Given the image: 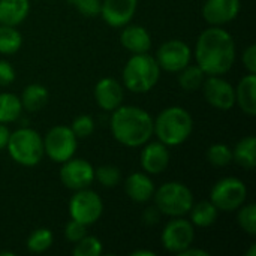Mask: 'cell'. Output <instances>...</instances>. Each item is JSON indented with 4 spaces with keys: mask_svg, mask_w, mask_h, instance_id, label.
Wrapping results in <instances>:
<instances>
[{
    "mask_svg": "<svg viewBox=\"0 0 256 256\" xmlns=\"http://www.w3.org/2000/svg\"><path fill=\"white\" fill-rule=\"evenodd\" d=\"M236 104L240 110L249 116H256V74L244 75L236 87Z\"/></svg>",
    "mask_w": 256,
    "mask_h": 256,
    "instance_id": "cell-20",
    "label": "cell"
},
{
    "mask_svg": "<svg viewBox=\"0 0 256 256\" xmlns=\"http://www.w3.org/2000/svg\"><path fill=\"white\" fill-rule=\"evenodd\" d=\"M9 135H10V130L8 129V126H6V124H3V123H0V150L6 148V144H8Z\"/></svg>",
    "mask_w": 256,
    "mask_h": 256,
    "instance_id": "cell-39",
    "label": "cell"
},
{
    "mask_svg": "<svg viewBox=\"0 0 256 256\" xmlns=\"http://www.w3.org/2000/svg\"><path fill=\"white\" fill-rule=\"evenodd\" d=\"M22 45V36L14 26L0 24V54L12 56L20 51Z\"/></svg>",
    "mask_w": 256,
    "mask_h": 256,
    "instance_id": "cell-26",
    "label": "cell"
},
{
    "mask_svg": "<svg viewBox=\"0 0 256 256\" xmlns=\"http://www.w3.org/2000/svg\"><path fill=\"white\" fill-rule=\"evenodd\" d=\"M154 190V183L147 172H132L124 180V192L136 204H146L153 200Z\"/></svg>",
    "mask_w": 256,
    "mask_h": 256,
    "instance_id": "cell-18",
    "label": "cell"
},
{
    "mask_svg": "<svg viewBox=\"0 0 256 256\" xmlns=\"http://www.w3.org/2000/svg\"><path fill=\"white\" fill-rule=\"evenodd\" d=\"M159 218H160V212L156 207H148L142 213V220H144L146 225H154V224H158Z\"/></svg>",
    "mask_w": 256,
    "mask_h": 256,
    "instance_id": "cell-38",
    "label": "cell"
},
{
    "mask_svg": "<svg viewBox=\"0 0 256 256\" xmlns=\"http://www.w3.org/2000/svg\"><path fill=\"white\" fill-rule=\"evenodd\" d=\"M68 2H69V3H70V4H72V6H74V4H75V3H76V0H68Z\"/></svg>",
    "mask_w": 256,
    "mask_h": 256,
    "instance_id": "cell-44",
    "label": "cell"
},
{
    "mask_svg": "<svg viewBox=\"0 0 256 256\" xmlns=\"http://www.w3.org/2000/svg\"><path fill=\"white\" fill-rule=\"evenodd\" d=\"M206 100L219 111H230L236 105V87L220 75H207L202 82Z\"/></svg>",
    "mask_w": 256,
    "mask_h": 256,
    "instance_id": "cell-13",
    "label": "cell"
},
{
    "mask_svg": "<svg viewBox=\"0 0 256 256\" xmlns=\"http://www.w3.org/2000/svg\"><path fill=\"white\" fill-rule=\"evenodd\" d=\"M132 256H156V254L148 249H140V250L132 252Z\"/></svg>",
    "mask_w": 256,
    "mask_h": 256,
    "instance_id": "cell-41",
    "label": "cell"
},
{
    "mask_svg": "<svg viewBox=\"0 0 256 256\" xmlns=\"http://www.w3.org/2000/svg\"><path fill=\"white\" fill-rule=\"evenodd\" d=\"M248 200V188L237 177H225L216 182L210 192V201L219 212H237Z\"/></svg>",
    "mask_w": 256,
    "mask_h": 256,
    "instance_id": "cell-8",
    "label": "cell"
},
{
    "mask_svg": "<svg viewBox=\"0 0 256 256\" xmlns=\"http://www.w3.org/2000/svg\"><path fill=\"white\" fill-rule=\"evenodd\" d=\"M6 150L10 159L21 166H36L44 158L42 136L32 128H20L10 132Z\"/></svg>",
    "mask_w": 256,
    "mask_h": 256,
    "instance_id": "cell-5",
    "label": "cell"
},
{
    "mask_svg": "<svg viewBox=\"0 0 256 256\" xmlns=\"http://www.w3.org/2000/svg\"><path fill=\"white\" fill-rule=\"evenodd\" d=\"M100 4H102L100 0H76L74 6L78 9L81 15L93 18L100 14Z\"/></svg>",
    "mask_w": 256,
    "mask_h": 256,
    "instance_id": "cell-35",
    "label": "cell"
},
{
    "mask_svg": "<svg viewBox=\"0 0 256 256\" xmlns=\"http://www.w3.org/2000/svg\"><path fill=\"white\" fill-rule=\"evenodd\" d=\"M207 160L216 168L228 166L232 162V148L224 142L212 144L207 150Z\"/></svg>",
    "mask_w": 256,
    "mask_h": 256,
    "instance_id": "cell-29",
    "label": "cell"
},
{
    "mask_svg": "<svg viewBox=\"0 0 256 256\" xmlns=\"http://www.w3.org/2000/svg\"><path fill=\"white\" fill-rule=\"evenodd\" d=\"M22 110L28 112H36L42 110L48 100H50V92L42 84H28L22 88V93L20 96Z\"/></svg>",
    "mask_w": 256,
    "mask_h": 256,
    "instance_id": "cell-22",
    "label": "cell"
},
{
    "mask_svg": "<svg viewBox=\"0 0 256 256\" xmlns=\"http://www.w3.org/2000/svg\"><path fill=\"white\" fill-rule=\"evenodd\" d=\"M240 9V0H206L202 16L210 26H225L238 16Z\"/></svg>",
    "mask_w": 256,
    "mask_h": 256,
    "instance_id": "cell-16",
    "label": "cell"
},
{
    "mask_svg": "<svg viewBox=\"0 0 256 256\" xmlns=\"http://www.w3.org/2000/svg\"><path fill=\"white\" fill-rule=\"evenodd\" d=\"M178 256H208V252L207 250H202V249H195V248L189 246L182 254H178Z\"/></svg>",
    "mask_w": 256,
    "mask_h": 256,
    "instance_id": "cell-40",
    "label": "cell"
},
{
    "mask_svg": "<svg viewBox=\"0 0 256 256\" xmlns=\"http://www.w3.org/2000/svg\"><path fill=\"white\" fill-rule=\"evenodd\" d=\"M236 42L222 26H210L196 39L195 60L206 75H225L236 63Z\"/></svg>",
    "mask_w": 256,
    "mask_h": 256,
    "instance_id": "cell-1",
    "label": "cell"
},
{
    "mask_svg": "<svg viewBox=\"0 0 256 256\" xmlns=\"http://www.w3.org/2000/svg\"><path fill=\"white\" fill-rule=\"evenodd\" d=\"M16 78L14 66L8 60H0V87L10 86Z\"/></svg>",
    "mask_w": 256,
    "mask_h": 256,
    "instance_id": "cell-36",
    "label": "cell"
},
{
    "mask_svg": "<svg viewBox=\"0 0 256 256\" xmlns=\"http://www.w3.org/2000/svg\"><path fill=\"white\" fill-rule=\"evenodd\" d=\"M22 112V105L20 96L3 92L0 93V123L9 124L20 118Z\"/></svg>",
    "mask_w": 256,
    "mask_h": 256,
    "instance_id": "cell-25",
    "label": "cell"
},
{
    "mask_svg": "<svg viewBox=\"0 0 256 256\" xmlns=\"http://www.w3.org/2000/svg\"><path fill=\"white\" fill-rule=\"evenodd\" d=\"M30 14V0H0V24L20 26Z\"/></svg>",
    "mask_w": 256,
    "mask_h": 256,
    "instance_id": "cell-21",
    "label": "cell"
},
{
    "mask_svg": "<svg viewBox=\"0 0 256 256\" xmlns=\"http://www.w3.org/2000/svg\"><path fill=\"white\" fill-rule=\"evenodd\" d=\"M110 129L117 142L124 147H142L153 136L152 116L135 105H120L112 111Z\"/></svg>",
    "mask_w": 256,
    "mask_h": 256,
    "instance_id": "cell-2",
    "label": "cell"
},
{
    "mask_svg": "<svg viewBox=\"0 0 256 256\" xmlns=\"http://www.w3.org/2000/svg\"><path fill=\"white\" fill-rule=\"evenodd\" d=\"M154 207L168 218H182L188 214L195 202L192 190L182 182H166L153 195Z\"/></svg>",
    "mask_w": 256,
    "mask_h": 256,
    "instance_id": "cell-6",
    "label": "cell"
},
{
    "mask_svg": "<svg viewBox=\"0 0 256 256\" xmlns=\"http://www.w3.org/2000/svg\"><path fill=\"white\" fill-rule=\"evenodd\" d=\"M0 256H14L12 252H0Z\"/></svg>",
    "mask_w": 256,
    "mask_h": 256,
    "instance_id": "cell-43",
    "label": "cell"
},
{
    "mask_svg": "<svg viewBox=\"0 0 256 256\" xmlns=\"http://www.w3.org/2000/svg\"><path fill=\"white\" fill-rule=\"evenodd\" d=\"M232 160L244 170H254L256 166V140L254 135L242 138L234 150Z\"/></svg>",
    "mask_w": 256,
    "mask_h": 256,
    "instance_id": "cell-23",
    "label": "cell"
},
{
    "mask_svg": "<svg viewBox=\"0 0 256 256\" xmlns=\"http://www.w3.org/2000/svg\"><path fill=\"white\" fill-rule=\"evenodd\" d=\"M69 128L72 129V132L75 134V136L78 140L80 138H88L94 132V120L88 114H81V116L74 118V122Z\"/></svg>",
    "mask_w": 256,
    "mask_h": 256,
    "instance_id": "cell-33",
    "label": "cell"
},
{
    "mask_svg": "<svg viewBox=\"0 0 256 256\" xmlns=\"http://www.w3.org/2000/svg\"><path fill=\"white\" fill-rule=\"evenodd\" d=\"M52 242H54V236H52L51 230L38 228L28 236L26 246L32 254H44L52 246Z\"/></svg>",
    "mask_w": 256,
    "mask_h": 256,
    "instance_id": "cell-28",
    "label": "cell"
},
{
    "mask_svg": "<svg viewBox=\"0 0 256 256\" xmlns=\"http://www.w3.org/2000/svg\"><path fill=\"white\" fill-rule=\"evenodd\" d=\"M194 132V118L182 106H168L153 120V135L166 147H177L186 142Z\"/></svg>",
    "mask_w": 256,
    "mask_h": 256,
    "instance_id": "cell-3",
    "label": "cell"
},
{
    "mask_svg": "<svg viewBox=\"0 0 256 256\" xmlns=\"http://www.w3.org/2000/svg\"><path fill=\"white\" fill-rule=\"evenodd\" d=\"M104 213V202L100 196L90 188L75 190L69 201V216L87 226L96 224Z\"/></svg>",
    "mask_w": 256,
    "mask_h": 256,
    "instance_id": "cell-9",
    "label": "cell"
},
{
    "mask_svg": "<svg viewBox=\"0 0 256 256\" xmlns=\"http://www.w3.org/2000/svg\"><path fill=\"white\" fill-rule=\"evenodd\" d=\"M94 100L100 110L112 112L120 105H123L124 100L123 86L111 76L100 78L94 86Z\"/></svg>",
    "mask_w": 256,
    "mask_h": 256,
    "instance_id": "cell-17",
    "label": "cell"
},
{
    "mask_svg": "<svg viewBox=\"0 0 256 256\" xmlns=\"http://www.w3.org/2000/svg\"><path fill=\"white\" fill-rule=\"evenodd\" d=\"M120 33V44L124 50L132 54H142L148 52L152 48V34L142 26L136 24H126L122 27Z\"/></svg>",
    "mask_w": 256,
    "mask_h": 256,
    "instance_id": "cell-19",
    "label": "cell"
},
{
    "mask_svg": "<svg viewBox=\"0 0 256 256\" xmlns=\"http://www.w3.org/2000/svg\"><path fill=\"white\" fill-rule=\"evenodd\" d=\"M63 234H64V237H66V240H68L69 243H74V244H75V243H78L82 237L87 236V225H84V224H81V222H78V220L70 219V220L66 224Z\"/></svg>",
    "mask_w": 256,
    "mask_h": 256,
    "instance_id": "cell-34",
    "label": "cell"
},
{
    "mask_svg": "<svg viewBox=\"0 0 256 256\" xmlns=\"http://www.w3.org/2000/svg\"><path fill=\"white\" fill-rule=\"evenodd\" d=\"M255 254H256V248H255V244H252V248H250V250H249L248 256H255Z\"/></svg>",
    "mask_w": 256,
    "mask_h": 256,
    "instance_id": "cell-42",
    "label": "cell"
},
{
    "mask_svg": "<svg viewBox=\"0 0 256 256\" xmlns=\"http://www.w3.org/2000/svg\"><path fill=\"white\" fill-rule=\"evenodd\" d=\"M189 214H190V222L194 226L208 228L216 224V220L219 218V210L208 200V201H200L196 204L194 202Z\"/></svg>",
    "mask_w": 256,
    "mask_h": 256,
    "instance_id": "cell-24",
    "label": "cell"
},
{
    "mask_svg": "<svg viewBox=\"0 0 256 256\" xmlns=\"http://www.w3.org/2000/svg\"><path fill=\"white\" fill-rule=\"evenodd\" d=\"M141 168L144 172L148 176H158L164 172L171 160V153L170 147L162 144L160 141H153V142H146L141 150Z\"/></svg>",
    "mask_w": 256,
    "mask_h": 256,
    "instance_id": "cell-15",
    "label": "cell"
},
{
    "mask_svg": "<svg viewBox=\"0 0 256 256\" xmlns=\"http://www.w3.org/2000/svg\"><path fill=\"white\" fill-rule=\"evenodd\" d=\"M242 60H243V64H244V68H246V70H248L249 74H256V45L255 44L249 45V46L243 51Z\"/></svg>",
    "mask_w": 256,
    "mask_h": 256,
    "instance_id": "cell-37",
    "label": "cell"
},
{
    "mask_svg": "<svg viewBox=\"0 0 256 256\" xmlns=\"http://www.w3.org/2000/svg\"><path fill=\"white\" fill-rule=\"evenodd\" d=\"M237 224L238 226L249 236L256 234V206L254 202L243 204L237 210Z\"/></svg>",
    "mask_w": 256,
    "mask_h": 256,
    "instance_id": "cell-31",
    "label": "cell"
},
{
    "mask_svg": "<svg viewBox=\"0 0 256 256\" xmlns=\"http://www.w3.org/2000/svg\"><path fill=\"white\" fill-rule=\"evenodd\" d=\"M206 76L207 75L198 64L189 63L184 69L178 72V84L184 92H195L202 87Z\"/></svg>",
    "mask_w": 256,
    "mask_h": 256,
    "instance_id": "cell-27",
    "label": "cell"
},
{
    "mask_svg": "<svg viewBox=\"0 0 256 256\" xmlns=\"http://www.w3.org/2000/svg\"><path fill=\"white\" fill-rule=\"evenodd\" d=\"M123 84L132 93H147L156 87L160 78V68L148 52L132 54L123 68Z\"/></svg>",
    "mask_w": 256,
    "mask_h": 256,
    "instance_id": "cell-4",
    "label": "cell"
},
{
    "mask_svg": "<svg viewBox=\"0 0 256 256\" xmlns=\"http://www.w3.org/2000/svg\"><path fill=\"white\" fill-rule=\"evenodd\" d=\"M44 141V153L56 164H63L75 156L78 148V138L72 132L69 126L57 124L52 126L45 136Z\"/></svg>",
    "mask_w": 256,
    "mask_h": 256,
    "instance_id": "cell-7",
    "label": "cell"
},
{
    "mask_svg": "<svg viewBox=\"0 0 256 256\" xmlns=\"http://www.w3.org/2000/svg\"><path fill=\"white\" fill-rule=\"evenodd\" d=\"M154 58L160 69L172 74H178L192 60L190 46L180 39L165 40L156 51Z\"/></svg>",
    "mask_w": 256,
    "mask_h": 256,
    "instance_id": "cell-11",
    "label": "cell"
},
{
    "mask_svg": "<svg viewBox=\"0 0 256 256\" xmlns=\"http://www.w3.org/2000/svg\"><path fill=\"white\" fill-rule=\"evenodd\" d=\"M102 252V242L94 236L82 237L78 243H75V248L72 250L75 256H99Z\"/></svg>",
    "mask_w": 256,
    "mask_h": 256,
    "instance_id": "cell-32",
    "label": "cell"
},
{
    "mask_svg": "<svg viewBox=\"0 0 256 256\" xmlns=\"http://www.w3.org/2000/svg\"><path fill=\"white\" fill-rule=\"evenodd\" d=\"M136 8L138 0H104L99 15L110 27L122 28L132 21Z\"/></svg>",
    "mask_w": 256,
    "mask_h": 256,
    "instance_id": "cell-14",
    "label": "cell"
},
{
    "mask_svg": "<svg viewBox=\"0 0 256 256\" xmlns=\"http://www.w3.org/2000/svg\"><path fill=\"white\" fill-rule=\"evenodd\" d=\"M94 180L100 186L111 189L122 183V171L114 165H102L94 170Z\"/></svg>",
    "mask_w": 256,
    "mask_h": 256,
    "instance_id": "cell-30",
    "label": "cell"
},
{
    "mask_svg": "<svg viewBox=\"0 0 256 256\" xmlns=\"http://www.w3.org/2000/svg\"><path fill=\"white\" fill-rule=\"evenodd\" d=\"M60 182L64 188L70 190L87 189L94 182V168L93 165L81 158H70L69 160L60 164Z\"/></svg>",
    "mask_w": 256,
    "mask_h": 256,
    "instance_id": "cell-12",
    "label": "cell"
},
{
    "mask_svg": "<svg viewBox=\"0 0 256 256\" xmlns=\"http://www.w3.org/2000/svg\"><path fill=\"white\" fill-rule=\"evenodd\" d=\"M195 240V226L190 220L182 218H171V220L164 226L160 242L165 250L170 254H182L184 249L194 244Z\"/></svg>",
    "mask_w": 256,
    "mask_h": 256,
    "instance_id": "cell-10",
    "label": "cell"
}]
</instances>
